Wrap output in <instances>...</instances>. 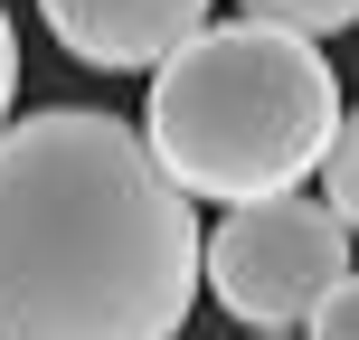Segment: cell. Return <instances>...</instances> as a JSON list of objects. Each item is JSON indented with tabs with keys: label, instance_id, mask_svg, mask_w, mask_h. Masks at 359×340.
<instances>
[{
	"label": "cell",
	"instance_id": "cell-1",
	"mask_svg": "<svg viewBox=\"0 0 359 340\" xmlns=\"http://www.w3.org/2000/svg\"><path fill=\"white\" fill-rule=\"evenodd\" d=\"M198 284L208 236L142 123L38 104L0 132V340H180Z\"/></svg>",
	"mask_w": 359,
	"mask_h": 340
},
{
	"label": "cell",
	"instance_id": "cell-2",
	"mask_svg": "<svg viewBox=\"0 0 359 340\" xmlns=\"http://www.w3.org/2000/svg\"><path fill=\"white\" fill-rule=\"evenodd\" d=\"M341 76L322 38L265 29V19H217L198 48H180L142 95V132L161 170L208 208L293 198L341 151Z\"/></svg>",
	"mask_w": 359,
	"mask_h": 340
},
{
	"label": "cell",
	"instance_id": "cell-3",
	"mask_svg": "<svg viewBox=\"0 0 359 340\" xmlns=\"http://www.w3.org/2000/svg\"><path fill=\"white\" fill-rule=\"evenodd\" d=\"M350 284V227L331 217V198H255L208 227V293L236 312L255 340H284L293 322L312 331V312Z\"/></svg>",
	"mask_w": 359,
	"mask_h": 340
},
{
	"label": "cell",
	"instance_id": "cell-4",
	"mask_svg": "<svg viewBox=\"0 0 359 340\" xmlns=\"http://www.w3.org/2000/svg\"><path fill=\"white\" fill-rule=\"evenodd\" d=\"M38 19L67 57H86L104 76H133V67L161 76L180 48H198L217 29L208 0H38Z\"/></svg>",
	"mask_w": 359,
	"mask_h": 340
},
{
	"label": "cell",
	"instance_id": "cell-5",
	"mask_svg": "<svg viewBox=\"0 0 359 340\" xmlns=\"http://www.w3.org/2000/svg\"><path fill=\"white\" fill-rule=\"evenodd\" d=\"M236 19H265L293 38H341V29H359V0H236Z\"/></svg>",
	"mask_w": 359,
	"mask_h": 340
},
{
	"label": "cell",
	"instance_id": "cell-6",
	"mask_svg": "<svg viewBox=\"0 0 359 340\" xmlns=\"http://www.w3.org/2000/svg\"><path fill=\"white\" fill-rule=\"evenodd\" d=\"M322 198H331V217L359 236V104H350V123H341V151H331V170H322Z\"/></svg>",
	"mask_w": 359,
	"mask_h": 340
},
{
	"label": "cell",
	"instance_id": "cell-7",
	"mask_svg": "<svg viewBox=\"0 0 359 340\" xmlns=\"http://www.w3.org/2000/svg\"><path fill=\"white\" fill-rule=\"evenodd\" d=\"M312 340H359V274H350L341 293H331L322 312H312Z\"/></svg>",
	"mask_w": 359,
	"mask_h": 340
},
{
	"label": "cell",
	"instance_id": "cell-8",
	"mask_svg": "<svg viewBox=\"0 0 359 340\" xmlns=\"http://www.w3.org/2000/svg\"><path fill=\"white\" fill-rule=\"evenodd\" d=\"M10 95H19V29L0 10V132H10Z\"/></svg>",
	"mask_w": 359,
	"mask_h": 340
}]
</instances>
